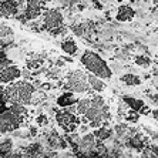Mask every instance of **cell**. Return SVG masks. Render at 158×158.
<instances>
[{"instance_id": "obj_16", "label": "cell", "mask_w": 158, "mask_h": 158, "mask_svg": "<svg viewBox=\"0 0 158 158\" xmlns=\"http://www.w3.org/2000/svg\"><path fill=\"white\" fill-rule=\"evenodd\" d=\"M134 16H135V11H134V9H132L131 6H128V4L120 6V9H118V11H117V19L120 22H128V20L134 19Z\"/></svg>"}, {"instance_id": "obj_24", "label": "cell", "mask_w": 158, "mask_h": 158, "mask_svg": "<svg viewBox=\"0 0 158 158\" xmlns=\"http://www.w3.org/2000/svg\"><path fill=\"white\" fill-rule=\"evenodd\" d=\"M138 111H134V110H131L130 111V113H127V114H125V120H127V121L128 123H137L138 121Z\"/></svg>"}, {"instance_id": "obj_15", "label": "cell", "mask_w": 158, "mask_h": 158, "mask_svg": "<svg viewBox=\"0 0 158 158\" xmlns=\"http://www.w3.org/2000/svg\"><path fill=\"white\" fill-rule=\"evenodd\" d=\"M78 98L73 94V91H66L63 93L61 96L57 98V104L63 108H66V107H70V106H74V104H77Z\"/></svg>"}, {"instance_id": "obj_5", "label": "cell", "mask_w": 158, "mask_h": 158, "mask_svg": "<svg viewBox=\"0 0 158 158\" xmlns=\"http://www.w3.org/2000/svg\"><path fill=\"white\" fill-rule=\"evenodd\" d=\"M90 88L91 87L88 84V78L85 73L80 70H74L67 74L64 90L73 93H91Z\"/></svg>"}, {"instance_id": "obj_22", "label": "cell", "mask_w": 158, "mask_h": 158, "mask_svg": "<svg viewBox=\"0 0 158 158\" xmlns=\"http://www.w3.org/2000/svg\"><path fill=\"white\" fill-rule=\"evenodd\" d=\"M135 63L138 64V66L148 67L151 64V60H150V57H147V56H137V57H135Z\"/></svg>"}, {"instance_id": "obj_4", "label": "cell", "mask_w": 158, "mask_h": 158, "mask_svg": "<svg viewBox=\"0 0 158 158\" xmlns=\"http://www.w3.org/2000/svg\"><path fill=\"white\" fill-rule=\"evenodd\" d=\"M80 60H81V64H83L90 73L96 74V76L101 77L103 80H108V78H111V76H113V71H111V69L108 67V64H107L97 53L91 52V50H85Z\"/></svg>"}, {"instance_id": "obj_14", "label": "cell", "mask_w": 158, "mask_h": 158, "mask_svg": "<svg viewBox=\"0 0 158 158\" xmlns=\"http://www.w3.org/2000/svg\"><path fill=\"white\" fill-rule=\"evenodd\" d=\"M93 134L96 135V138L98 141H104V143H106V141H108L111 137L114 135V130L110 128V127H107V125H101V127L94 130Z\"/></svg>"}, {"instance_id": "obj_6", "label": "cell", "mask_w": 158, "mask_h": 158, "mask_svg": "<svg viewBox=\"0 0 158 158\" xmlns=\"http://www.w3.org/2000/svg\"><path fill=\"white\" fill-rule=\"evenodd\" d=\"M97 143L98 140L93 132H87L80 138L77 145V150L74 151L76 155H83V157H97Z\"/></svg>"}, {"instance_id": "obj_1", "label": "cell", "mask_w": 158, "mask_h": 158, "mask_svg": "<svg viewBox=\"0 0 158 158\" xmlns=\"http://www.w3.org/2000/svg\"><path fill=\"white\" fill-rule=\"evenodd\" d=\"M27 115H29V111L26 106L17 103L10 104L7 110L0 113V134L19 130L23 125V123L26 121Z\"/></svg>"}, {"instance_id": "obj_10", "label": "cell", "mask_w": 158, "mask_h": 158, "mask_svg": "<svg viewBox=\"0 0 158 158\" xmlns=\"http://www.w3.org/2000/svg\"><path fill=\"white\" fill-rule=\"evenodd\" d=\"M13 41H15V33H13L11 27L2 23L0 24V48L7 50L9 47L13 46Z\"/></svg>"}, {"instance_id": "obj_11", "label": "cell", "mask_w": 158, "mask_h": 158, "mask_svg": "<svg viewBox=\"0 0 158 158\" xmlns=\"http://www.w3.org/2000/svg\"><path fill=\"white\" fill-rule=\"evenodd\" d=\"M20 4L17 0H0V16L3 17H10L19 13Z\"/></svg>"}, {"instance_id": "obj_25", "label": "cell", "mask_w": 158, "mask_h": 158, "mask_svg": "<svg viewBox=\"0 0 158 158\" xmlns=\"http://www.w3.org/2000/svg\"><path fill=\"white\" fill-rule=\"evenodd\" d=\"M37 123H39V125H47L48 124L47 115H39L37 117Z\"/></svg>"}, {"instance_id": "obj_13", "label": "cell", "mask_w": 158, "mask_h": 158, "mask_svg": "<svg viewBox=\"0 0 158 158\" xmlns=\"http://www.w3.org/2000/svg\"><path fill=\"white\" fill-rule=\"evenodd\" d=\"M87 78H88V84H90V87H91L93 91L101 93L104 88H106V83L103 81V78L98 77V76H96V74L88 73Z\"/></svg>"}, {"instance_id": "obj_12", "label": "cell", "mask_w": 158, "mask_h": 158, "mask_svg": "<svg viewBox=\"0 0 158 158\" xmlns=\"http://www.w3.org/2000/svg\"><path fill=\"white\" fill-rule=\"evenodd\" d=\"M123 100H124V103L127 104L131 110L138 111L140 114H148V113H150V108H148V107L144 104V101H141V100L132 98V97H124Z\"/></svg>"}, {"instance_id": "obj_27", "label": "cell", "mask_w": 158, "mask_h": 158, "mask_svg": "<svg viewBox=\"0 0 158 158\" xmlns=\"http://www.w3.org/2000/svg\"><path fill=\"white\" fill-rule=\"evenodd\" d=\"M152 117H154V120H157V121H158V110L152 111Z\"/></svg>"}, {"instance_id": "obj_9", "label": "cell", "mask_w": 158, "mask_h": 158, "mask_svg": "<svg viewBox=\"0 0 158 158\" xmlns=\"http://www.w3.org/2000/svg\"><path fill=\"white\" fill-rule=\"evenodd\" d=\"M19 77H22V70L19 67H16L15 64H10V66L0 69V83H3V84L13 83Z\"/></svg>"}, {"instance_id": "obj_20", "label": "cell", "mask_w": 158, "mask_h": 158, "mask_svg": "<svg viewBox=\"0 0 158 158\" xmlns=\"http://www.w3.org/2000/svg\"><path fill=\"white\" fill-rule=\"evenodd\" d=\"M121 81L125 85H140L141 84V78L132 73H127L124 76H121Z\"/></svg>"}, {"instance_id": "obj_18", "label": "cell", "mask_w": 158, "mask_h": 158, "mask_svg": "<svg viewBox=\"0 0 158 158\" xmlns=\"http://www.w3.org/2000/svg\"><path fill=\"white\" fill-rule=\"evenodd\" d=\"M44 63V56L41 54H31V57H29L26 61V66L29 70L33 69H40V66Z\"/></svg>"}, {"instance_id": "obj_23", "label": "cell", "mask_w": 158, "mask_h": 158, "mask_svg": "<svg viewBox=\"0 0 158 158\" xmlns=\"http://www.w3.org/2000/svg\"><path fill=\"white\" fill-rule=\"evenodd\" d=\"M57 2H59V4L61 7L69 9V7H73V6H77L80 0H57Z\"/></svg>"}, {"instance_id": "obj_17", "label": "cell", "mask_w": 158, "mask_h": 158, "mask_svg": "<svg viewBox=\"0 0 158 158\" xmlns=\"http://www.w3.org/2000/svg\"><path fill=\"white\" fill-rule=\"evenodd\" d=\"M60 46H61L63 52L67 53V54H70V56L77 54V52H78L77 44H76V41H74L73 39H66V40H63Z\"/></svg>"}, {"instance_id": "obj_8", "label": "cell", "mask_w": 158, "mask_h": 158, "mask_svg": "<svg viewBox=\"0 0 158 158\" xmlns=\"http://www.w3.org/2000/svg\"><path fill=\"white\" fill-rule=\"evenodd\" d=\"M43 24L46 30H54L64 24V17L59 9H47L43 10Z\"/></svg>"}, {"instance_id": "obj_3", "label": "cell", "mask_w": 158, "mask_h": 158, "mask_svg": "<svg viewBox=\"0 0 158 158\" xmlns=\"http://www.w3.org/2000/svg\"><path fill=\"white\" fill-rule=\"evenodd\" d=\"M84 120L90 123L91 128H98L101 125H106L107 121L111 120L108 106L101 96L96 94L91 97V106L84 113Z\"/></svg>"}, {"instance_id": "obj_2", "label": "cell", "mask_w": 158, "mask_h": 158, "mask_svg": "<svg viewBox=\"0 0 158 158\" xmlns=\"http://www.w3.org/2000/svg\"><path fill=\"white\" fill-rule=\"evenodd\" d=\"M3 93L6 96L7 103L13 104H23V106H29L33 103V96L36 93V85L31 84L27 80H22V81H16L11 83L7 87L3 88Z\"/></svg>"}, {"instance_id": "obj_21", "label": "cell", "mask_w": 158, "mask_h": 158, "mask_svg": "<svg viewBox=\"0 0 158 158\" xmlns=\"http://www.w3.org/2000/svg\"><path fill=\"white\" fill-rule=\"evenodd\" d=\"M90 106H91V98H81V100H78L77 104H76V107H77V114L84 115V113L90 108Z\"/></svg>"}, {"instance_id": "obj_26", "label": "cell", "mask_w": 158, "mask_h": 158, "mask_svg": "<svg viewBox=\"0 0 158 158\" xmlns=\"http://www.w3.org/2000/svg\"><path fill=\"white\" fill-rule=\"evenodd\" d=\"M144 130H145V132H148V134L152 137V140H158V132L157 131H152V130H151V127H144Z\"/></svg>"}, {"instance_id": "obj_7", "label": "cell", "mask_w": 158, "mask_h": 158, "mask_svg": "<svg viewBox=\"0 0 158 158\" xmlns=\"http://www.w3.org/2000/svg\"><path fill=\"white\" fill-rule=\"evenodd\" d=\"M56 121L57 124L61 127L66 132H74L77 131V125H78V118L74 113H70L69 110H61L56 113Z\"/></svg>"}, {"instance_id": "obj_19", "label": "cell", "mask_w": 158, "mask_h": 158, "mask_svg": "<svg viewBox=\"0 0 158 158\" xmlns=\"http://www.w3.org/2000/svg\"><path fill=\"white\" fill-rule=\"evenodd\" d=\"M13 151V141L10 138H3L0 141V157H9Z\"/></svg>"}]
</instances>
